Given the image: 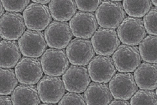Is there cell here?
I'll list each match as a JSON object with an SVG mask.
<instances>
[{"label": "cell", "instance_id": "obj_1", "mask_svg": "<svg viewBox=\"0 0 157 105\" xmlns=\"http://www.w3.org/2000/svg\"><path fill=\"white\" fill-rule=\"evenodd\" d=\"M121 1H104L97 9L95 16L101 28L115 29L125 18L126 13Z\"/></svg>", "mask_w": 157, "mask_h": 105}, {"label": "cell", "instance_id": "obj_2", "mask_svg": "<svg viewBox=\"0 0 157 105\" xmlns=\"http://www.w3.org/2000/svg\"><path fill=\"white\" fill-rule=\"evenodd\" d=\"M40 61L44 74L52 76H61L70 65L66 51L63 49H48L41 56Z\"/></svg>", "mask_w": 157, "mask_h": 105}, {"label": "cell", "instance_id": "obj_3", "mask_svg": "<svg viewBox=\"0 0 157 105\" xmlns=\"http://www.w3.org/2000/svg\"><path fill=\"white\" fill-rule=\"evenodd\" d=\"M40 98L44 103L50 104L58 103L66 92V88L60 77L45 75L37 84Z\"/></svg>", "mask_w": 157, "mask_h": 105}, {"label": "cell", "instance_id": "obj_4", "mask_svg": "<svg viewBox=\"0 0 157 105\" xmlns=\"http://www.w3.org/2000/svg\"><path fill=\"white\" fill-rule=\"evenodd\" d=\"M117 34L124 44L136 46L146 35L144 22L140 18L128 17L118 27Z\"/></svg>", "mask_w": 157, "mask_h": 105}, {"label": "cell", "instance_id": "obj_5", "mask_svg": "<svg viewBox=\"0 0 157 105\" xmlns=\"http://www.w3.org/2000/svg\"><path fill=\"white\" fill-rule=\"evenodd\" d=\"M112 59L117 70L122 72L134 71L142 60L137 47L124 44L119 46L113 54Z\"/></svg>", "mask_w": 157, "mask_h": 105}, {"label": "cell", "instance_id": "obj_6", "mask_svg": "<svg viewBox=\"0 0 157 105\" xmlns=\"http://www.w3.org/2000/svg\"><path fill=\"white\" fill-rule=\"evenodd\" d=\"M23 16L27 28L34 30H44L52 21L47 6L34 2L26 7L23 12Z\"/></svg>", "mask_w": 157, "mask_h": 105}, {"label": "cell", "instance_id": "obj_7", "mask_svg": "<svg viewBox=\"0 0 157 105\" xmlns=\"http://www.w3.org/2000/svg\"><path fill=\"white\" fill-rule=\"evenodd\" d=\"M18 43L23 55L26 57L39 58L47 48L43 32L29 29L18 39Z\"/></svg>", "mask_w": 157, "mask_h": 105}, {"label": "cell", "instance_id": "obj_8", "mask_svg": "<svg viewBox=\"0 0 157 105\" xmlns=\"http://www.w3.org/2000/svg\"><path fill=\"white\" fill-rule=\"evenodd\" d=\"M17 79L22 84L33 85L42 77L43 71L40 59L23 57L15 67Z\"/></svg>", "mask_w": 157, "mask_h": 105}, {"label": "cell", "instance_id": "obj_9", "mask_svg": "<svg viewBox=\"0 0 157 105\" xmlns=\"http://www.w3.org/2000/svg\"><path fill=\"white\" fill-rule=\"evenodd\" d=\"M66 52L70 62L77 66L87 65L95 55L90 40L77 38L69 43Z\"/></svg>", "mask_w": 157, "mask_h": 105}, {"label": "cell", "instance_id": "obj_10", "mask_svg": "<svg viewBox=\"0 0 157 105\" xmlns=\"http://www.w3.org/2000/svg\"><path fill=\"white\" fill-rule=\"evenodd\" d=\"M95 52L98 55L111 56L121 44L115 30L99 27L91 38Z\"/></svg>", "mask_w": 157, "mask_h": 105}, {"label": "cell", "instance_id": "obj_11", "mask_svg": "<svg viewBox=\"0 0 157 105\" xmlns=\"http://www.w3.org/2000/svg\"><path fill=\"white\" fill-rule=\"evenodd\" d=\"M48 46L52 48L63 49L70 42L73 34L68 22L52 21L44 31Z\"/></svg>", "mask_w": 157, "mask_h": 105}, {"label": "cell", "instance_id": "obj_12", "mask_svg": "<svg viewBox=\"0 0 157 105\" xmlns=\"http://www.w3.org/2000/svg\"><path fill=\"white\" fill-rule=\"evenodd\" d=\"M69 24L73 35L80 38H90L98 28L95 15L92 12L78 11Z\"/></svg>", "mask_w": 157, "mask_h": 105}, {"label": "cell", "instance_id": "obj_13", "mask_svg": "<svg viewBox=\"0 0 157 105\" xmlns=\"http://www.w3.org/2000/svg\"><path fill=\"white\" fill-rule=\"evenodd\" d=\"M109 87L115 99L124 100L131 99L138 90L133 75L129 72L115 74L109 81Z\"/></svg>", "mask_w": 157, "mask_h": 105}, {"label": "cell", "instance_id": "obj_14", "mask_svg": "<svg viewBox=\"0 0 157 105\" xmlns=\"http://www.w3.org/2000/svg\"><path fill=\"white\" fill-rule=\"evenodd\" d=\"M87 68L92 81L105 83H109L117 71L112 58L107 56L94 57L89 63Z\"/></svg>", "mask_w": 157, "mask_h": 105}, {"label": "cell", "instance_id": "obj_15", "mask_svg": "<svg viewBox=\"0 0 157 105\" xmlns=\"http://www.w3.org/2000/svg\"><path fill=\"white\" fill-rule=\"evenodd\" d=\"M62 79L67 90L78 93L84 92L91 82L87 68L82 66H70Z\"/></svg>", "mask_w": 157, "mask_h": 105}, {"label": "cell", "instance_id": "obj_16", "mask_svg": "<svg viewBox=\"0 0 157 105\" xmlns=\"http://www.w3.org/2000/svg\"><path fill=\"white\" fill-rule=\"evenodd\" d=\"M1 38L8 40L19 39L26 31L24 17L19 13L7 11L1 17Z\"/></svg>", "mask_w": 157, "mask_h": 105}, {"label": "cell", "instance_id": "obj_17", "mask_svg": "<svg viewBox=\"0 0 157 105\" xmlns=\"http://www.w3.org/2000/svg\"><path fill=\"white\" fill-rule=\"evenodd\" d=\"M134 75L136 83L140 89L154 90L157 88L156 63H142L135 70Z\"/></svg>", "mask_w": 157, "mask_h": 105}, {"label": "cell", "instance_id": "obj_18", "mask_svg": "<svg viewBox=\"0 0 157 105\" xmlns=\"http://www.w3.org/2000/svg\"><path fill=\"white\" fill-rule=\"evenodd\" d=\"M84 97L87 105H108L113 99L108 85L95 82L89 84Z\"/></svg>", "mask_w": 157, "mask_h": 105}, {"label": "cell", "instance_id": "obj_19", "mask_svg": "<svg viewBox=\"0 0 157 105\" xmlns=\"http://www.w3.org/2000/svg\"><path fill=\"white\" fill-rule=\"evenodd\" d=\"M1 67L11 68L16 67L21 59V53L16 41L4 39L0 43Z\"/></svg>", "mask_w": 157, "mask_h": 105}, {"label": "cell", "instance_id": "obj_20", "mask_svg": "<svg viewBox=\"0 0 157 105\" xmlns=\"http://www.w3.org/2000/svg\"><path fill=\"white\" fill-rule=\"evenodd\" d=\"M13 105H39L40 99L37 89L33 85L17 86L12 93Z\"/></svg>", "mask_w": 157, "mask_h": 105}, {"label": "cell", "instance_id": "obj_21", "mask_svg": "<svg viewBox=\"0 0 157 105\" xmlns=\"http://www.w3.org/2000/svg\"><path fill=\"white\" fill-rule=\"evenodd\" d=\"M48 7L53 19L62 22L71 20L77 9L75 1H52Z\"/></svg>", "mask_w": 157, "mask_h": 105}, {"label": "cell", "instance_id": "obj_22", "mask_svg": "<svg viewBox=\"0 0 157 105\" xmlns=\"http://www.w3.org/2000/svg\"><path fill=\"white\" fill-rule=\"evenodd\" d=\"M157 35H147L140 43L139 51L145 62L157 63Z\"/></svg>", "mask_w": 157, "mask_h": 105}, {"label": "cell", "instance_id": "obj_23", "mask_svg": "<svg viewBox=\"0 0 157 105\" xmlns=\"http://www.w3.org/2000/svg\"><path fill=\"white\" fill-rule=\"evenodd\" d=\"M124 10L131 17L136 18L144 16L151 8V1H124Z\"/></svg>", "mask_w": 157, "mask_h": 105}, {"label": "cell", "instance_id": "obj_24", "mask_svg": "<svg viewBox=\"0 0 157 105\" xmlns=\"http://www.w3.org/2000/svg\"><path fill=\"white\" fill-rule=\"evenodd\" d=\"M1 95H9L17 86L18 81L14 70L12 68H0Z\"/></svg>", "mask_w": 157, "mask_h": 105}, {"label": "cell", "instance_id": "obj_25", "mask_svg": "<svg viewBox=\"0 0 157 105\" xmlns=\"http://www.w3.org/2000/svg\"><path fill=\"white\" fill-rule=\"evenodd\" d=\"M131 105H157V94L153 90H140L134 95Z\"/></svg>", "mask_w": 157, "mask_h": 105}, {"label": "cell", "instance_id": "obj_26", "mask_svg": "<svg viewBox=\"0 0 157 105\" xmlns=\"http://www.w3.org/2000/svg\"><path fill=\"white\" fill-rule=\"evenodd\" d=\"M156 7H152L144 18V25L147 33L150 35H157Z\"/></svg>", "mask_w": 157, "mask_h": 105}, {"label": "cell", "instance_id": "obj_27", "mask_svg": "<svg viewBox=\"0 0 157 105\" xmlns=\"http://www.w3.org/2000/svg\"><path fill=\"white\" fill-rule=\"evenodd\" d=\"M6 11L13 12H21L25 10L30 3L29 1H1Z\"/></svg>", "mask_w": 157, "mask_h": 105}, {"label": "cell", "instance_id": "obj_28", "mask_svg": "<svg viewBox=\"0 0 157 105\" xmlns=\"http://www.w3.org/2000/svg\"><path fill=\"white\" fill-rule=\"evenodd\" d=\"M59 105H86L84 95L81 93H68L63 96Z\"/></svg>", "mask_w": 157, "mask_h": 105}, {"label": "cell", "instance_id": "obj_29", "mask_svg": "<svg viewBox=\"0 0 157 105\" xmlns=\"http://www.w3.org/2000/svg\"><path fill=\"white\" fill-rule=\"evenodd\" d=\"M102 1H76L77 7L80 11L92 12L96 11Z\"/></svg>", "mask_w": 157, "mask_h": 105}, {"label": "cell", "instance_id": "obj_30", "mask_svg": "<svg viewBox=\"0 0 157 105\" xmlns=\"http://www.w3.org/2000/svg\"><path fill=\"white\" fill-rule=\"evenodd\" d=\"M13 105L12 98L8 95H1L0 105Z\"/></svg>", "mask_w": 157, "mask_h": 105}, {"label": "cell", "instance_id": "obj_31", "mask_svg": "<svg viewBox=\"0 0 157 105\" xmlns=\"http://www.w3.org/2000/svg\"><path fill=\"white\" fill-rule=\"evenodd\" d=\"M109 105H130V103L126 100H124L120 99H117L113 100Z\"/></svg>", "mask_w": 157, "mask_h": 105}, {"label": "cell", "instance_id": "obj_32", "mask_svg": "<svg viewBox=\"0 0 157 105\" xmlns=\"http://www.w3.org/2000/svg\"><path fill=\"white\" fill-rule=\"evenodd\" d=\"M34 3H37L42 4H47L49 3L50 1H44V0H34V1H32Z\"/></svg>", "mask_w": 157, "mask_h": 105}, {"label": "cell", "instance_id": "obj_33", "mask_svg": "<svg viewBox=\"0 0 157 105\" xmlns=\"http://www.w3.org/2000/svg\"><path fill=\"white\" fill-rule=\"evenodd\" d=\"M0 16L2 17L4 14L5 9L1 1H0Z\"/></svg>", "mask_w": 157, "mask_h": 105}, {"label": "cell", "instance_id": "obj_34", "mask_svg": "<svg viewBox=\"0 0 157 105\" xmlns=\"http://www.w3.org/2000/svg\"><path fill=\"white\" fill-rule=\"evenodd\" d=\"M151 3H153L154 5L157 7V1H151Z\"/></svg>", "mask_w": 157, "mask_h": 105}]
</instances>
